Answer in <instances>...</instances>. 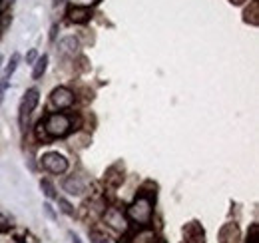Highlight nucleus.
<instances>
[{"label": "nucleus", "instance_id": "1", "mask_svg": "<svg viewBox=\"0 0 259 243\" xmlns=\"http://www.w3.org/2000/svg\"><path fill=\"white\" fill-rule=\"evenodd\" d=\"M152 215H154V204L152 197L148 195H140L128 208V217L140 225H148L152 221Z\"/></svg>", "mask_w": 259, "mask_h": 243}, {"label": "nucleus", "instance_id": "2", "mask_svg": "<svg viewBox=\"0 0 259 243\" xmlns=\"http://www.w3.org/2000/svg\"><path fill=\"white\" fill-rule=\"evenodd\" d=\"M44 132L48 134V138H64L70 134L72 130V120L66 116V114H50L46 122L42 124Z\"/></svg>", "mask_w": 259, "mask_h": 243}, {"label": "nucleus", "instance_id": "3", "mask_svg": "<svg viewBox=\"0 0 259 243\" xmlns=\"http://www.w3.org/2000/svg\"><path fill=\"white\" fill-rule=\"evenodd\" d=\"M42 168L50 174H64L68 170V159H66L62 153L58 152H48L42 155Z\"/></svg>", "mask_w": 259, "mask_h": 243}, {"label": "nucleus", "instance_id": "4", "mask_svg": "<svg viewBox=\"0 0 259 243\" xmlns=\"http://www.w3.org/2000/svg\"><path fill=\"white\" fill-rule=\"evenodd\" d=\"M38 100H40V92L36 88H30V90L24 94V100L20 104V128L24 130L26 128V122H28V116L34 112V108L38 106Z\"/></svg>", "mask_w": 259, "mask_h": 243}, {"label": "nucleus", "instance_id": "5", "mask_svg": "<svg viewBox=\"0 0 259 243\" xmlns=\"http://www.w3.org/2000/svg\"><path fill=\"white\" fill-rule=\"evenodd\" d=\"M104 221H106L114 231H118V233L128 231V227H130L128 217L120 212V210H116V208H110L108 212L104 213Z\"/></svg>", "mask_w": 259, "mask_h": 243}, {"label": "nucleus", "instance_id": "6", "mask_svg": "<svg viewBox=\"0 0 259 243\" xmlns=\"http://www.w3.org/2000/svg\"><path fill=\"white\" fill-rule=\"evenodd\" d=\"M50 104L56 108V110H66L74 104V92L60 86V88H54L50 94Z\"/></svg>", "mask_w": 259, "mask_h": 243}, {"label": "nucleus", "instance_id": "7", "mask_svg": "<svg viewBox=\"0 0 259 243\" xmlns=\"http://www.w3.org/2000/svg\"><path fill=\"white\" fill-rule=\"evenodd\" d=\"M184 239H186V243H205V231L197 221L186 223L184 225Z\"/></svg>", "mask_w": 259, "mask_h": 243}, {"label": "nucleus", "instance_id": "8", "mask_svg": "<svg viewBox=\"0 0 259 243\" xmlns=\"http://www.w3.org/2000/svg\"><path fill=\"white\" fill-rule=\"evenodd\" d=\"M78 48H80V42H78L76 36H64L58 42V52L62 56H68V58H74L78 54Z\"/></svg>", "mask_w": 259, "mask_h": 243}, {"label": "nucleus", "instance_id": "9", "mask_svg": "<svg viewBox=\"0 0 259 243\" xmlns=\"http://www.w3.org/2000/svg\"><path fill=\"white\" fill-rule=\"evenodd\" d=\"M68 18L74 22V24H84L92 18V10L88 6H72L68 10Z\"/></svg>", "mask_w": 259, "mask_h": 243}, {"label": "nucleus", "instance_id": "10", "mask_svg": "<svg viewBox=\"0 0 259 243\" xmlns=\"http://www.w3.org/2000/svg\"><path fill=\"white\" fill-rule=\"evenodd\" d=\"M220 243H239V227L235 223H226L220 229Z\"/></svg>", "mask_w": 259, "mask_h": 243}, {"label": "nucleus", "instance_id": "11", "mask_svg": "<svg viewBox=\"0 0 259 243\" xmlns=\"http://www.w3.org/2000/svg\"><path fill=\"white\" fill-rule=\"evenodd\" d=\"M64 189L70 193V195H82L84 191H86V182L84 180H80V178H68L64 182Z\"/></svg>", "mask_w": 259, "mask_h": 243}, {"label": "nucleus", "instance_id": "12", "mask_svg": "<svg viewBox=\"0 0 259 243\" xmlns=\"http://www.w3.org/2000/svg\"><path fill=\"white\" fill-rule=\"evenodd\" d=\"M46 68H48V56H46V54H42L38 60L34 62V70H32V78H34V80H40V78L44 76Z\"/></svg>", "mask_w": 259, "mask_h": 243}, {"label": "nucleus", "instance_id": "13", "mask_svg": "<svg viewBox=\"0 0 259 243\" xmlns=\"http://www.w3.org/2000/svg\"><path fill=\"white\" fill-rule=\"evenodd\" d=\"M122 182H124V172L116 176V166H114V168H110V170H108V174H106V183H108V185H112V187H118Z\"/></svg>", "mask_w": 259, "mask_h": 243}, {"label": "nucleus", "instance_id": "14", "mask_svg": "<svg viewBox=\"0 0 259 243\" xmlns=\"http://www.w3.org/2000/svg\"><path fill=\"white\" fill-rule=\"evenodd\" d=\"M156 233L154 231H142L140 235H136L134 239H130L128 243H156Z\"/></svg>", "mask_w": 259, "mask_h": 243}, {"label": "nucleus", "instance_id": "15", "mask_svg": "<svg viewBox=\"0 0 259 243\" xmlns=\"http://www.w3.org/2000/svg\"><path fill=\"white\" fill-rule=\"evenodd\" d=\"M18 62H20V54H18V52H14V54L10 56V60H8V66H6V78H8V80H10V76L16 72Z\"/></svg>", "mask_w": 259, "mask_h": 243}, {"label": "nucleus", "instance_id": "16", "mask_svg": "<svg viewBox=\"0 0 259 243\" xmlns=\"http://www.w3.org/2000/svg\"><path fill=\"white\" fill-rule=\"evenodd\" d=\"M40 187H42V191H44L46 197H50V199L56 197V189H54V185L48 182V180H42V182H40Z\"/></svg>", "mask_w": 259, "mask_h": 243}, {"label": "nucleus", "instance_id": "17", "mask_svg": "<svg viewBox=\"0 0 259 243\" xmlns=\"http://www.w3.org/2000/svg\"><path fill=\"white\" fill-rule=\"evenodd\" d=\"M58 206H60V210L66 213V215H74V208H72V204L64 199V197H58Z\"/></svg>", "mask_w": 259, "mask_h": 243}, {"label": "nucleus", "instance_id": "18", "mask_svg": "<svg viewBox=\"0 0 259 243\" xmlns=\"http://www.w3.org/2000/svg\"><path fill=\"white\" fill-rule=\"evenodd\" d=\"M90 241L92 243H108V237L100 231H90Z\"/></svg>", "mask_w": 259, "mask_h": 243}, {"label": "nucleus", "instance_id": "19", "mask_svg": "<svg viewBox=\"0 0 259 243\" xmlns=\"http://www.w3.org/2000/svg\"><path fill=\"white\" fill-rule=\"evenodd\" d=\"M8 88V78H4L2 82H0V104H2V100H4V92Z\"/></svg>", "mask_w": 259, "mask_h": 243}, {"label": "nucleus", "instance_id": "20", "mask_svg": "<svg viewBox=\"0 0 259 243\" xmlns=\"http://www.w3.org/2000/svg\"><path fill=\"white\" fill-rule=\"evenodd\" d=\"M26 62H28V64H32V62H36V50H30V52L26 54Z\"/></svg>", "mask_w": 259, "mask_h": 243}, {"label": "nucleus", "instance_id": "21", "mask_svg": "<svg viewBox=\"0 0 259 243\" xmlns=\"http://www.w3.org/2000/svg\"><path fill=\"white\" fill-rule=\"evenodd\" d=\"M44 212L48 213V215H50V217H52V219H54V217H56V215H54V210H52V206H50V204H44Z\"/></svg>", "mask_w": 259, "mask_h": 243}, {"label": "nucleus", "instance_id": "22", "mask_svg": "<svg viewBox=\"0 0 259 243\" xmlns=\"http://www.w3.org/2000/svg\"><path fill=\"white\" fill-rule=\"evenodd\" d=\"M70 239H72V243H82V241H80V237H78L76 233H70Z\"/></svg>", "mask_w": 259, "mask_h": 243}, {"label": "nucleus", "instance_id": "23", "mask_svg": "<svg viewBox=\"0 0 259 243\" xmlns=\"http://www.w3.org/2000/svg\"><path fill=\"white\" fill-rule=\"evenodd\" d=\"M66 0H52V4H54V6H60V4H64Z\"/></svg>", "mask_w": 259, "mask_h": 243}, {"label": "nucleus", "instance_id": "24", "mask_svg": "<svg viewBox=\"0 0 259 243\" xmlns=\"http://www.w3.org/2000/svg\"><path fill=\"white\" fill-rule=\"evenodd\" d=\"M2 62H4V58H2V56H0V68H2Z\"/></svg>", "mask_w": 259, "mask_h": 243}, {"label": "nucleus", "instance_id": "25", "mask_svg": "<svg viewBox=\"0 0 259 243\" xmlns=\"http://www.w3.org/2000/svg\"><path fill=\"white\" fill-rule=\"evenodd\" d=\"M92 2H98V0H92Z\"/></svg>", "mask_w": 259, "mask_h": 243}]
</instances>
